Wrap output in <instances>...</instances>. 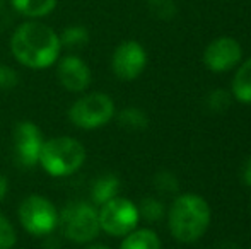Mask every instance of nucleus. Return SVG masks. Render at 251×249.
Segmentation results:
<instances>
[{"mask_svg":"<svg viewBox=\"0 0 251 249\" xmlns=\"http://www.w3.org/2000/svg\"><path fill=\"white\" fill-rule=\"evenodd\" d=\"M17 243V234L14 226L5 215L0 213V249H12Z\"/></svg>","mask_w":251,"mask_h":249,"instance_id":"obj_19","label":"nucleus"},{"mask_svg":"<svg viewBox=\"0 0 251 249\" xmlns=\"http://www.w3.org/2000/svg\"><path fill=\"white\" fill-rule=\"evenodd\" d=\"M10 5L17 14L27 19H41L56 9L58 0H10Z\"/></svg>","mask_w":251,"mask_h":249,"instance_id":"obj_12","label":"nucleus"},{"mask_svg":"<svg viewBox=\"0 0 251 249\" xmlns=\"http://www.w3.org/2000/svg\"><path fill=\"white\" fill-rule=\"evenodd\" d=\"M120 249H161V239L152 229H133L123 237Z\"/></svg>","mask_w":251,"mask_h":249,"instance_id":"obj_15","label":"nucleus"},{"mask_svg":"<svg viewBox=\"0 0 251 249\" xmlns=\"http://www.w3.org/2000/svg\"><path fill=\"white\" fill-rule=\"evenodd\" d=\"M115 118V103L104 92H91L75 99L69 110V120L80 130H96Z\"/></svg>","mask_w":251,"mask_h":249,"instance_id":"obj_5","label":"nucleus"},{"mask_svg":"<svg viewBox=\"0 0 251 249\" xmlns=\"http://www.w3.org/2000/svg\"><path fill=\"white\" fill-rule=\"evenodd\" d=\"M98 217L101 230L113 237H125L137 229L140 220L139 206L123 196H115L109 202L102 203L98 210Z\"/></svg>","mask_w":251,"mask_h":249,"instance_id":"obj_7","label":"nucleus"},{"mask_svg":"<svg viewBox=\"0 0 251 249\" xmlns=\"http://www.w3.org/2000/svg\"><path fill=\"white\" fill-rule=\"evenodd\" d=\"M58 33L38 19L19 24L10 36V53L21 65L33 70L50 68L60 58Z\"/></svg>","mask_w":251,"mask_h":249,"instance_id":"obj_1","label":"nucleus"},{"mask_svg":"<svg viewBox=\"0 0 251 249\" xmlns=\"http://www.w3.org/2000/svg\"><path fill=\"white\" fill-rule=\"evenodd\" d=\"M118 123L126 130L140 132V130L147 128L149 120H147V114L139 108H126L118 113Z\"/></svg>","mask_w":251,"mask_h":249,"instance_id":"obj_17","label":"nucleus"},{"mask_svg":"<svg viewBox=\"0 0 251 249\" xmlns=\"http://www.w3.org/2000/svg\"><path fill=\"white\" fill-rule=\"evenodd\" d=\"M86 249H111V248L106 246V244H96V243L91 244V243H89V246H87Z\"/></svg>","mask_w":251,"mask_h":249,"instance_id":"obj_26","label":"nucleus"},{"mask_svg":"<svg viewBox=\"0 0 251 249\" xmlns=\"http://www.w3.org/2000/svg\"><path fill=\"white\" fill-rule=\"evenodd\" d=\"M147 65V53L139 41L126 40L115 48L111 70L120 80H135Z\"/></svg>","mask_w":251,"mask_h":249,"instance_id":"obj_9","label":"nucleus"},{"mask_svg":"<svg viewBox=\"0 0 251 249\" xmlns=\"http://www.w3.org/2000/svg\"><path fill=\"white\" fill-rule=\"evenodd\" d=\"M241 178H243V183H245L246 186H251V157L245 162V166H243Z\"/></svg>","mask_w":251,"mask_h":249,"instance_id":"obj_24","label":"nucleus"},{"mask_svg":"<svg viewBox=\"0 0 251 249\" xmlns=\"http://www.w3.org/2000/svg\"><path fill=\"white\" fill-rule=\"evenodd\" d=\"M208 104L215 111L224 110L226 106H229V94L224 92V91H214V92H210V97H208Z\"/></svg>","mask_w":251,"mask_h":249,"instance_id":"obj_23","label":"nucleus"},{"mask_svg":"<svg viewBox=\"0 0 251 249\" xmlns=\"http://www.w3.org/2000/svg\"><path fill=\"white\" fill-rule=\"evenodd\" d=\"M14 159L23 169H33L40 162L41 147H43V133L40 126L33 121H21L14 126Z\"/></svg>","mask_w":251,"mask_h":249,"instance_id":"obj_8","label":"nucleus"},{"mask_svg":"<svg viewBox=\"0 0 251 249\" xmlns=\"http://www.w3.org/2000/svg\"><path fill=\"white\" fill-rule=\"evenodd\" d=\"M139 213H140V219H146L149 222H155V220L162 219L164 215V205L159 202L157 198H144L139 205Z\"/></svg>","mask_w":251,"mask_h":249,"instance_id":"obj_18","label":"nucleus"},{"mask_svg":"<svg viewBox=\"0 0 251 249\" xmlns=\"http://www.w3.org/2000/svg\"><path fill=\"white\" fill-rule=\"evenodd\" d=\"M19 222L27 234L34 237L50 236L58 227V210L48 198L29 195L19 205Z\"/></svg>","mask_w":251,"mask_h":249,"instance_id":"obj_6","label":"nucleus"},{"mask_svg":"<svg viewBox=\"0 0 251 249\" xmlns=\"http://www.w3.org/2000/svg\"><path fill=\"white\" fill-rule=\"evenodd\" d=\"M5 2H7V0H0V10L3 9V5H5Z\"/></svg>","mask_w":251,"mask_h":249,"instance_id":"obj_27","label":"nucleus"},{"mask_svg":"<svg viewBox=\"0 0 251 249\" xmlns=\"http://www.w3.org/2000/svg\"><path fill=\"white\" fill-rule=\"evenodd\" d=\"M147 5H149L151 12L159 19L168 21L176 14L175 0H147Z\"/></svg>","mask_w":251,"mask_h":249,"instance_id":"obj_20","label":"nucleus"},{"mask_svg":"<svg viewBox=\"0 0 251 249\" xmlns=\"http://www.w3.org/2000/svg\"><path fill=\"white\" fill-rule=\"evenodd\" d=\"M232 96L243 104H251V58L245 60L232 79Z\"/></svg>","mask_w":251,"mask_h":249,"instance_id":"obj_14","label":"nucleus"},{"mask_svg":"<svg viewBox=\"0 0 251 249\" xmlns=\"http://www.w3.org/2000/svg\"><path fill=\"white\" fill-rule=\"evenodd\" d=\"M155 188L162 193H175L178 189V181L171 173L155 174Z\"/></svg>","mask_w":251,"mask_h":249,"instance_id":"obj_22","label":"nucleus"},{"mask_svg":"<svg viewBox=\"0 0 251 249\" xmlns=\"http://www.w3.org/2000/svg\"><path fill=\"white\" fill-rule=\"evenodd\" d=\"M56 77L63 89L69 92H84L93 80L89 65L77 55H65L58 58Z\"/></svg>","mask_w":251,"mask_h":249,"instance_id":"obj_11","label":"nucleus"},{"mask_svg":"<svg viewBox=\"0 0 251 249\" xmlns=\"http://www.w3.org/2000/svg\"><path fill=\"white\" fill-rule=\"evenodd\" d=\"M210 217V206L203 196L197 193L179 195L168 210L169 232L178 243L192 244L207 232Z\"/></svg>","mask_w":251,"mask_h":249,"instance_id":"obj_2","label":"nucleus"},{"mask_svg":"<svg viewBox=\"0 0 251 249\" xmlns=\"http://www.w3.org/2000/svg\"><path fill=\"white\" fill-rule=\"evenodd\" d=\"M250 249H251V248H250Z\"/></svg>","mask_w":251,"mask_h":249,"instance_id":"obj_28","label":"nucleus"},{"mask_svg":"<svg viewBox=\"0 0 251 249\" xmlns=\"http://www.w3.org/2000/svg\"><path fill=\"white\" fill-rule=\"evenodd\" d=\"M86 162V147L74 136H55L43 142L40 166L53 178H67Z\"/></svg>","mask_w":251,"mask_h":249,"instance_id":"obj_3","label":"nucleus"},{"mask_svg":"<svg viewBox=\"0 0 251 249\" xmlns=\"http://www.w3.org/2000/svg\"><path fill=\"white\" fill-rule=\"evenodd\" d=\"M243 48L234 38L222 36L214 40L203 51V63L212 72H227L239 65Z\"/></svg>","mask_w":251,"mask_h":249,"instance_id":"obj_10","label":"nucleus"},{"mask_svg":"<svg viewBox=\"0 0 251 249\" xmlns=\"http://www.w3.org/2000/svg\"><path fill=\"white\" fill-rule=\"evenodd\" d=\"M58 227L63 237L77 244H89L100 236V217L93 203L70 202L58 212Z\"/></svg>","mask_w":251,"mask_h":249,"instance_id":"obj_4","label":"nucleus"},{"mask_svg":"<svg viewBox=\"0 0 251 249\" xmlns=\"http://www.w3.org/2000/svg\"><path fill=\"white\" fill-rule=\"evenodd\" d=\"M19 84V75L12 67L0 63V89H14Z\"/></svg>","mask_w":251,"mask_h":249,"instance_id":"obj_21","label":"nucleus"},{"mask_svg":"<svg viewBox=\"0 0 251 249\" xmlns=\"http://www.w3.org/2000/svg\"><path fill=\"white\" fill-rule=\"evenodd\" d=\"M7 189H9V181H7V178L3 174H0V202L5 198Z\"/></svg>","mask_w":251,"mask_h":249,"instance_id":"obj_25","label":"nucleus"},{"mask_svg":"<svg viewBox=\"0 0 251 249\" xmlns=\"http://www.w3.org/2000/svg\"><path fill=\"white\" fill-rule=\"evenodd\" d=\"M120 191V180L115 174H102L96 178L91 186V198H93V205H102V203L109 202L111 198L118 196Z\"/></svg>","mask_w":251,"mask_h":249,"instance_id":"obj_13","label":"nucleus"},{"mask_svg":"<svg viewBox=\"0 0 251 249\" xmlns=\"http://www.w3.org/2000/svg\"><path fill=\"white\" fill-rule=\"evenodd\" d=\"M58 38L62 48L79 50V48L86 46L89 43V31H87V27L80 26V24H74V26H67L58 34Z\"/></svg>","mask_w":251,"mask_h":249,"instance_id":"obj_16","label":"nucleus"}]
</instances>
